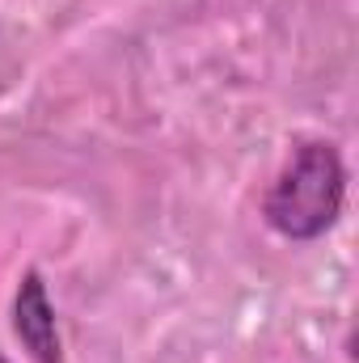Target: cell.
Returning <instances> with one entry per match:
<instances>
[{
    "label": "cell",
    "instance_id": "2",
    "mask_svg": "<svg viewBox=\"0 0 359 363\" xmlns=\"http://www.w3.org/2000/svg\"><path fill=\"white\" fill-rule=\"evenodd\" d=\"M13 330L21 338V347L30 351L34 363H64L60 347V330H55V308L47 300V283L38 271H26L17 300H13Z\"/></svg>",
    "mask_w": 359,
    "mask_h": 363
},
{
    "label": "cell",
    "instance_id": "1",
    "mask_svg": "<svg viewBox=\"0 0 359 363\" xmlns=\"http://www.w3.org/2000/svg\"><path fill=\"white\" fill-rule=\"evenodd\" d=\"M343 194H347V169L338 148L326 140H309L292 152V161L267 190L263 216L279 237L313 241L326 228H334L343 211Z\"/></svg>",
    "mask_w": 359,
    "mask_h": 363
}]
</instances>
